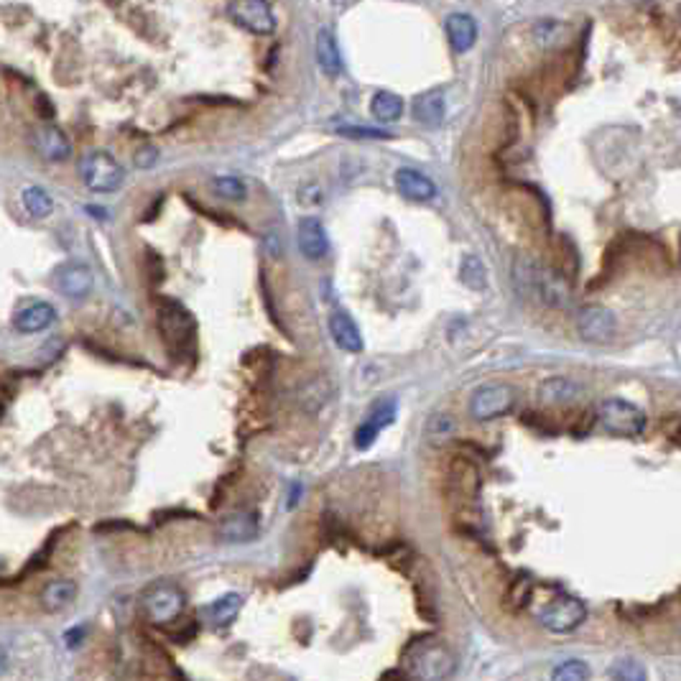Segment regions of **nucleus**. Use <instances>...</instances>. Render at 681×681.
I'll use <instances>...</instances> for the list:
<instances>
[{"label":"nucleus","mask_w":681,"mask_h":681,"mask_svg":"<svg viewBox=\"0 0 681 681\" xmlns=\"http://www.w3.org/2000/svg\"><path fill=\"white\" fill-rule=\"evenodd\" d=\"M23 207L31 217L46 220L54 212V200L42 186H28V189H23Z\"/></svg>","instance_id":"obj_25"},{"label":"nucleus","mask_w":681,"mask_h":681,"mask_svg":"<svg viewBox=\"0 0 681 681\" xmlns=\"http://www.w3.org/2000/svg\"><path fill=\"white\" fill-rule=\"evenodd\" d=\"M227 16L255 36H270L276 31V13L269 0H230Z\"/></svg>","instance_id":"obj_5"},{"label":"nucleus","mask_w":681,"mask_h":681,"mask_svg":"<svg viewBox=\"0 0 681 681\" xmlns=\"http://www.w3.org/2000/svg\"><path fill=\"white\" fill-rule=\"evenodd\" d=\"M403 666L411 681H444L452 677L457 659L450 646L436 638H427L413 643Z\"/></svg>","instance_id":"obj_1"},{"label":"nucleus","mask_w":681,"mask_h":681,"mask_svg":"<svg viewBox=\"0 0 681 681\" xmlns=\"http://www.w3.org/2000/svg\"><path fill=\"white\" fill-rule=\"evenodd\" d=\"M57 322V309L46 301H36L23 307L16 317H13V327L23 334H36V332L49 330Z\"/></svg>","instance_id":"obj_17"},{"label":"nucleus","mask_w":681,"mask_h":681,"mask_svg":"<svg viewBox=\"0 0 681 681\" xmlns=\"http://www.w3.org/2000/svg\"><path fill=\"white\" fill-rule=\"evenodd\" d=\"M538 395H541V401H546V403H559V406H564V403L577 401L579 395H582V386H579L577 380L567 378V375H554V378H546V380L538 386Z\"/></svg>","instance_id":"obj_19"},{"label":"nucleus","mask_w":681,"mask_h":681,"mask_svg":"<svg viewBox=\"0 0 681 681\" xmlns=\"http://www.w3.org/2000/svg\"><path fill=\"white\" fill-rule=\"evenodd\" d=\"M447 36L452 42L454 51H470L477 42V26L467 13H452L447 19Z\"/></svg>","instance_id":"obj_21"},{"label":"nucleus","mask_w":681,"mask_h":681,"mask_svg":"<svg viewBox=\"0 0 681 681\" xmlns=\"http://www.w3.org/2000/svg\"><path fill=\"white\" fill-rule=\"evenodd\" d=\"M598 421L615 436H638L646 429V413L625 398H605L598 406Z\"/></svg>","instance_id":"obj_4"},{"label":"nucleus","mask_w":681,"mask_h":681,"mask_svg":"<svg viewBox=\"0 0 681 681\" xmlns=\"http://www.w3.org/2000/svg\"><path fill=\"white\" fill-rule=\"evenodd\" d=\"M454 432H457V421L450 413H434L427 424V436H429V442H436V444L450 439Z\"/></svg>","instance_id":"obj_28"},{"label":"nucleus","mask_w":681,"mask_h":681,"mask_svg":"<svg viewBox=\"0 0 681 681\" xmlns=\"http://www.w3.org/2000/svg\"><path fill=\"white\" fill-rule=\"evenodd\" d=\"M395 189L411 200V202H429L434 194H436V186L429 176H424L421 171L416 168H398L395 171Z\"/></svg>","instance_id":"obj_18"},{"label":"nucleus","mask_w":681,"mask_h":681,"mask_svg":"<svg viewBox=\"0 0 681 681\" xmlns=\"http://www.w3.org/2000/svg\"><path fill=\"white\" fill-rule=\"evenodd\" d=\"M393 419H395V403H393V401H380L371 411V416L365 419V424L355 432V444H357V450H368L372 442H375V436L383 432L386 427H391Z\"/></svg>","instance_id":"obj_15"},{"label":"nucleus","mask_w":681,"mask_h":681,"mask_svg":"<svg viewBox=\"0 0 681 681\" xmlns=\"http://www.w3.org/2000/svg\"><path fill=\"white\" fill-rule=\"evenodd\" d=\"M133 161H136L138 168H151V166L159 161V151H156L153 145H141V148L136 151Z\"/></svg>","instance_id":"obj_33"},{"label":"nucleus","mask_w":681,"mask_h":681,"mask_svg":"<svg viewBox=\"0 0 681 681\" xmlns=\"http://www.w3.org/2000/svg\"><path fill=\"white\" fill-rule=\"evenodd\" d=\"M212 192L220 197V200H227V202H243L248 200V186L243 184L238 176H217L212 179Z\"/></svg>","instance_id":"obj_26"},{"label":"nucleus","mask_w":681,"mask_h":681,"mask_svg":"<svg viewBox=\"0 0 681 681\" xmlns=\"http://www.w3.org/2000/svg\"><path fill=\"white\" fill-rule=\"evenodd\" d=\"M330 334L340 350L355 355V352H363V348H365V345H363V334H360L355 319H352L348 311H332Z\"/></svg>","instance_id":"obj_16"},{"label":"nucleus","mask_w":681,"mask_h":681,"mask_svg":"<svg viewBox=\"0 0 681 681\" xmlns=\"http://www.w3.org/2000/svg\"><path fill=\"white\" fill-rule=\"evenodd\" d=\"M296 240H299V250L309 258V261H319L327 255L330 250V240H327V232L322 223L317 217H304L299 223V232H296Z\"/></svg>","instance_id":"obj_14"},{"label":"nucleus","mask_w":681,"mask_h":681,"mask_svg":"<svg viewBox=\"0 0 681 681\" xmlns=\"http://www.w3.org/2000/svg\"><path fill=\"white\" fill-rule=\"evenodd\" d=\"M587 618V607L577 598H557L552 599L541 613L538 622L552 630V633H572Z\"/></svg>","instance_id":"obj_7"},{"label":"nucleus","mask_w":681,"mask_h":681,"mask_svg":"<svg viewBox=\"0 0 681 681\" xmlns=\"http://www.w3.org/2000/svg\"><path fill=\"white\" fill-rule=\"evenodd\" d=\"M531 592H534L531 582H528V579H518L516 584L511 587V592H508V599H511L513 605H518V607H523V605H528Z\"/></svg>","instance_id":"obj_32"},{"label":"nucleus","mask_w":681,"mask_h":681,"mask_svg":"<svg viewBox=\"0 0 681 681\" xmlns=\"http://www.w3.org/2000/svg\"><path fill=\"white\" fill-rule=\"evenodd\" d=\"M258 518L250 511H235L227 513L225 518H220L217 523V536L230 544H243V541H253L258 536Z\"/></svg>","instance_id":"obj_12"},{"label":"nucleus","mask_w":681,"mask_h":681,"mask_svg":"<svg viewBox=\"0 0 681 681\" xmlns=\"http://www.w3.org/2000/svg\"><path fill=\"white\" fill-rule=\"evenodd\" d=\"M340 136H348V138H391L388 130H380V128H363V125H342L337 128Z\"/></svg>","instance_id":"obj_31"},{"label":"nucleus","mask_w":681,"mask_h":681,"mask_svg":"<svg viewBox=\"0 0 681 681\" xmlns=\"http://www.w3.org/2000/svg\"><path fill=\"white\" fill-rule=\"evenodd\" d=\"M590 679V666L584 661L569 659L559 663L552 671V681H587Z\"/></svg>","instance_id":"obj_29"},{"label":"nucleus","mask_w":681,"mask_h":681,"mask_svg":"<svg viewBox=\"0 0 681 681\" xmlns=\"http://www.w3.org/2000/svg\"><path fill=\"white\" fill-rule=\"evenodd\" d=\"M371 113L375 121L380 123H391V121H398L403 115V100L393 92H375L371 100Z\"/></svg>","instance_id":"obj_24"},{"label":"nucleus","mask_w":681,"mask_h":681,"mask_svg":"<svg viewBox=\"0 0 681 681\" xmlns=\"http://www.w3.org/2000/svg\"><path fill=\"white\" fill-rule=\"evenodd\" d=\"M80 174H82L87 189L98 192V194L118 192L125 182L123 166L118 164L115 156L107 151H90L80 164Z\"/></svg>","instance_id":"obj_3"},{"label":"nucleus","mask_w":681,"mask_h":681,"mask_svg":"<svg viewBox=\"0 0 681 681\" xmlns=\"http://www.w3.org/2000/svg\"><path fill=\"white\" fill-rule=\"evenodd\" d=\"M8 666H11V659H8V651H5V648L0 646V677H3L5 671H8Z\"/></svg>","instance_id":"obj_34"},{"label":"nucleus","mask_w":681,"mask_h":681,"mask_svg":"<svg viewBox=\"0 0 681 681\" xmlns=\"http://www.w3.org/2000/svg\"><path fill=\"white\" fill-rule=\"evenodd\" d=\"M34 145L49 164H62L72 156V144L57 125H39L34 130Z\"/></svg>","instance_id":"obj_11"},{"label":"nucleus","mask_w":681,"mask_h":681,"mask_svg":"<svg viewBox=\"0 0 681 681\" xmlns=\"http://www.w3.org/2000/svg\"><path fill=\"white\" fill-rule=\"evenodd\" d=\"M459 278H462V284H465V286H470V289H485V286H488V273H485V266H482V261L475 258V255H467V258L462 261Z\"/></svg>","instance_id":"obj_27"},{"label":"nucleus","mask_w":681,"mask_h":681,"mask_svg":"<svg viewBox=\"0 0 681 681\" xmlns=\"http://www.w3.org/2000/svg\"><path fill=\"white\" fill-rule=\"evenodd\" d=\"M413 118L421 125H439L444 118V95L442 92H424L413 103Z\"/></svg>","instance_id":"obj_23"},{"label":"nucleus","mask_w":681,"mask_h":681,"mask_svg":"<svg viewBox=\"0 0 681 681\" xmlns=\"http://www.w3.org/2000/svg\"><path fill=\"white\" fill-rule=\"evenodd\" d=\"M314 51H317V62L322 67V72L327 77H337L342 72V54H340V46L334 42L327 28H322L317 34V43H314Z\"/></svg>","instance_id":"obj_22"},{"label":"nucleus","mask_w":681,"mask_h":681,"mask_svg":"<svg viewBox=\"0 0 681 681\" xmlns=\"http://www.w3.org/2000/svg\"><path fill=\"white\" fill-rule=\"evenodd\" d=\"M513 401H516V391L505 383L480 386L470 398V416L475 421H490V419H497V416L511 411Z\"/></svg>","instance_id":"obj_6"},{"label":"nucleus","mask_w":681,"mask_h":681,"mask_svg":"<svg viewBox=\"0 0 681 681\" xmlns=\"http://www.w3.org/2000/svg\"><path fill=\"white\" fill-rule=\"evenodd\" d=\"M77 599V582L67 577L49 579L39 592V602H42L43 613H62L67 607H72Z\"/></svg>","instance_id":"obj_13"},{"label":"nucleus","mask_w":681,"mask_h":681,"mask_svg":"<svg viewBox=\"0 0 681 681\" xmlns=\"http://www.w3.org/2000/svg\"><path fill=\"white\" fill-rule=\"evenodd\" d=\"M92 286H95V276L84 263H64L62 269L57 270V289L62 291L67 299H74V301L87 299Z\"/></svg>","instance_id":"obj_10"},{"label":"nucleus","mask_w":681,"mask_h":681,"mask_svg":"<svg viewBox=\"0 0 681 681\" xmlns=\"http://www.w3.org/2000/svg\"><path fill=\"white\" fill-rule=\"evenodd\" d=\"M240 607H243V598H240L238 592H227V595L217 598L215 602H209L207 607H202V618H205L209 625H215V628L230 625L232 620L238 618Z\"/></svg>","instance_id":"obj_20"},{"label":"nucleus","mask_w":681,"mask_h":681,"mask_svg":"<svg viewBox=\"0 0 681 681\" xmlns=\"http://www.w3.org/2000/svg\"><path fill=\"white\" fill-rule=\"evenodd\" d=\"M610 677L613 681H648L646 669L640 666L638 661L633 659H620L610 666Z\"/></svg>","instance_id":"obj_30"},{"label":"nucleus","mask_w":681,"mask_h":681,"mask_svg":"<svg viewBox=\"0 0 681 681\" xmlns=\"http://www.w3.org/2000/svg\"><path fill=\"white\" fill-rule=\"evenodd\" d=\"M615 330H618V322H615V314L605 307H584L579 311L577 317V332L582 340L587 342H610L615 337Z\"/></svg>","instance_id":"obj_9"},{"label":"nucleus","mask_w":681,"mask_h":681,"mask_svg":"<svg viewBox=\"0 0 681 681\" xmlns=\"http://www.w3.org/2000/svg\"><path fill=\"white\" fill-rule=\"evenodd\" d=\"M141 610L151 625H161V628L174 625L184 615L186 592L176 582H166V579L153 582L141 595Z\"/></svg>","instance_id":"obj_2"},{"label":"nucleus","mask_w":681,"mask_h":681,"mask_svg":"<svg viewBox=\"0 0 681 681\" xmlns=\"http://www.w3.org/2000/svg\"><path fill=\"white\" fill-rule=\"evenodd\" d=\"M159 327H161L164 342L174 352L184 355L194 345V322L182 307L168 304L159 311Z\"/></svg>","instance_id":"obj_8"}]
</instances>
